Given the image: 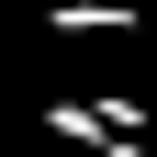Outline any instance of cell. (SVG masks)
<instances>
[{"instance_id":"1","label":"cell","mask_w":157,"mask_h":157,"mask_svg":"<svg viewBox=\"0 0 157 157\" xmlns=\"http://www.w3.org/2000/svg\"><path fill=\"white\" fill-rule=\"evenodd\" d=\"M45 34H146V0H45Z\"/></svg>"},{"instance_id":"2","label":"cell","mask_w":157,"mask_h":157,"mask_svg":"<svg viewBox=\"0 0 157 157\" xmlns=\"http://www.w3.org/2000/svg\"><path fill=\"white\" fill-rule=\"evenodd\" d=\"M0 146H11V135H0Z\"/></svg>"}]
</instances>
